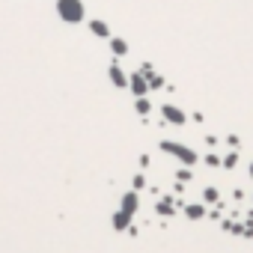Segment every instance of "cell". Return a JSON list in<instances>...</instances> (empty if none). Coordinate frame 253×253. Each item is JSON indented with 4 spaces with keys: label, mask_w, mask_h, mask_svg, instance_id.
<instances>
[{
    "label": "cell",
    "mask_w": 253,
    "mask_h": 253,
    "mask_svg": "<svg viewBox=\"0 0 253 253\" xmlns=\"http://www.w3.org/2000/svg\"><path fill=\"white\" fill-rule=\"evenodd\" d=\"M161 149H164L167 155L179 158L185 167H194V164H197V152H194V149H188V146H182V143H170V140H164V143H161Z\"/></svg>",
    "instance_id": "6da1fadb"
},
{
    "label": "cell",
    "mask_w": 253,
    "mask_h": 253,
    "mask_svg": "<svg viewBox=\"0 0 253 253\" xmlns=\"http://www.w3.org/2000/svg\"><path fill=\"white\" fill-rule=\"evenodd\" d=\"M57 9H60V15H63L66 21H71V24L84 18V6H81V0H60Z\"/></svg>",
    "instance_id": "7a4b0ae2"
},
{
    "label": "cell",
    "mask_w": 253,
    "mask_h": 253,
    "mask_svg": "<svg viewBox=\"0 0 253 253\" xmlns=\"http://www.w3.org/2000/svg\"><path fill=\"white\" fill-rule=\"evenodd\" d=\"M119 208H122L125 214H131V218H134V211L140 208V197H137V191H134V188L122 194V200H119Z\"/></svg>",
    "instance_id": "3957f363"
},
{
    "label": "cell",
    "mask_w": 253,
    "mask_h": 253,
    "mask_svg": "<svg viewBox=\"0 0 253 253\" xmlns=\"http://www.w3.org/2000/svg\"><path fill=\"white\" fill-rule=\"evenodd\" d=\"M161 114H164V119H167L170 125H185V119H188V116L179 111V107H173V104H164V107H161Z\"/></svg>",
    "instance_id": "277c9868"
},
{
    "label": "cell",
    "mask_w": 253,
    "mask_h": 253,
    "mask_svg": "<svg viewBox=\"0 0 253 253\" xmlns=\"http://www.w3.org/2000/svg\"><path fill=\"white\" fill-rule=\"evenodd\" d=\"M111 224H114V230H119V232H122V230H128V227H131V214H125V211L119 208V211H114Z\"/></svg>",
    "instance_id": "5b68a950"
},
{
    "label": "cell",
    "mask_w": 253,
    "mask_h": 253,
    "mask_svg": "<svg viewBox=\"0 0 253 253\" xmlns=\"http://www.w3.org/2000/svg\"><path fill=\"white\" fill-rule=\"evenodd\" d=\"M206 214V206H200V203H191V206H185V218H191V221H200Z\"/></svg>",
    "instance_id": "8992f818"
},
{
    "label": "cell",
    "mask_w": 253,
    "mask_h": 253,
    "mask_svg": "<svg viewBox=\"0 0 253 253\" xmlns=\"http://www.w3.org/2000/svg\"><path fill=\"white\" fill-rule=\"evenodd\" d=\"M131 90H134L137 95H143V92H146V81H143L140 75H134V78H131Z\"/></svg>",
    "instance_id": "52a82bcc"
},
{
    "label": "cell",
    "mask_w": 253,
    "mask_h": 253,
    "mask_svg": "<svg viewBox=\"0 0 253 253\" xmlns=\"http://www.w3.org/2000/svg\"><path fill=\"white\" fill-rule=\"evenodd\" d=\"M111 81H114V84H116V87H125V84H128V81H125V75H122V71H119V69H116V66H114V69H111Z\"/></svg>",
    "instance_id": "ba28073f"
},
{
    "label": "cell",
    "mask_w": 253,
    "mask_h": 253,
    "mask_svg": "<svg viewBox=\"0 0 253 253\" xmlns=\"http://www.w3.org/2000/svg\"><path fill=\"white\" fill-rule=\"evenodd\" d=\"M203 200H206V203H218V200H221V197H218V188H206V191H203Z\"/></svg>",
    "instance_id": "9c48e42d"
},
{
    "label": "cell",
    "mask_w": 253,
    "mask_h": 253,
    "mask_svg": "<svg viewBox=\"0 0 253 253\" xmlns=\"http://www.w3.org/2000/svg\"><path fill=\"white\" fill-rule=\"evenodd\" d=\"M158 211H161V214H173V203H170V197H164V200L158 203Z\"/></svg>",
    "instance_id": "30bf717a"
},
{
    "label": "cell",
    "mask_w": 253,
    "mask_h": 253,
    "mask_svg": "<svg viewBox=\"0 0 253 253\" xmlns=\"http://www.w3.org/2000/svg\"><path fill=\"white\" fill-rule=\"evenodd\" d=\"M221 164H224V167H227V170H232V167H235V164H238V155H235V152H232V155H227V158H224V161H221Z\"/></svg>",
    "instance_id": "8fae6325"
},
{
    "label": "cell",
    "mask_w": 253,
    "mask_h": 253,
    "mask_svg": "<svg viewBox=\"0 0 253 253\" xmlns=\"http://www.w3.org/2000/svg\"><path fill=\"white\" fill-rule=\"evenodd\" d=\"M131 185H134V191H140V188H146V179H143V176L137 173V176H134V182H131Z\"/></svg>",
    "instance_id": "7c38bea8"
},
{
    "label": "cell",
    "mask_w": 253,
    "mask_h": 253,
    "mask_svg": "<svg viewBox=\"0 0 253 253\" xmlns=\"http://www.w3.org/2000/svg\"><path fill=\"white\" fill-rule=\"evenodd\" d=\"M137 111L140 114H149V101L146 98H137Z\"/></svg>",
    "instance_id": "4fadbf2b"
},
{
    "label": "cell",
    "mask_w": 253,
    "mask_h": 253,
    "mask_svg": "<svg viewBox=\"0 0 253 253\" xmlns=\"http://www.w3.org/2000/svg\"><path fill=\"white\" fill-rule=\"evenodd\" d=\"M92 30H95V33H98V36H107V27H104V24H101V21H92Z\"/></svg>",
    "instance_id": "5bb4252c"
},
{
    "label": "cell",
    "mask_w": 253,
    "mask_h": 253,
    "mask_svg": "<svg viewBox=\"0 0 253 253\" xmlns=\"http://www.w3.org/2000/svg\"><path fill=\"white\" fill-rule=\"evenodd\" d=\"M114 51H116V54H125V42H122V39H114Z\"/></svg>",
    "instance_id": "9a60e30c"
},
{
    "label": "cell",
    "mask_w": 253,
    "mask_h": 253,
    "mask_svg": "<svg viewBox=\"0 0 253 253\" xmlns=\"http://www.w3.org/2000/svg\"><path fill=\"white\" fill-rule=\"evenodd\" d=\"M206 164H208V167H218L221 158H218V155H206Z\"/></svg>",
    "instance_id": "2e32d148"
},
{
    "label": "cell",
    "mask_w": 253,
    "mask_h": 253,
    "mask_svg": "<svg viewBox=\"0 0 253 253\" xmlns=\"http://www.w3.org/2000/svg\"><path fill=\"white\" fill-rule=\"evenodd\" d=\"M250 176H253V161H250Z\"/></svg>",
    "instance_id": "e0dca14e"
}]
</instances>
